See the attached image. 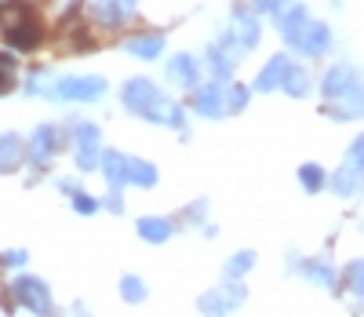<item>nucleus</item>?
Masks as SVG:
<instances>
[{
  "label": "nucleus",
  "instance_id": "f257e3e1",
  "mask_svg": "<svg viewBox=\"0 0 364 317\" xmlns=\"http://www.w3.org/2000/svg\"><path fill=\"white\" fill-rule=\"evenodd\" d=\"M324 117L331 120H353V117H364V77L353 70V66H336L328 70L324 77Z\"/></svg>",
  "mask_w": 364,
  "mask_h": 317
},
{
  "label": "nucleus",
  "instance_id": "f03ea898",
  "mask_svg": "<svg viewBox=\"0 0 364 317\" xmlns=\"http://www.w3.org/2000/svg\"><path fill=\"white\" fill-rule=\"evenodd\" d=\"M124 106L135 113V117H146V120H157V124H171V128H186V117H182V106L164 99V95L149 84L146 77H132L124 84Z\"/></svg>",
  "mask_w": 364,
  "mask_h": 317
},
{
  "label": "nucleus",
  "instance_id": "7ed1b4c3",
  "mask_svg": "<svg viewBox=\"0 0 364 317\" xmlns=\"http://www.w3.org/2000/svg\"><path fill=\"white\" fill-rule=\"evenodd\" d=\"M277 22H281V37H284L295 51H302V55H321V51H328V44H331L328 26H324V22H314V19L306 15V8L295 4V0H291V8H288Z\"/></svg>",
  "mask_w": 364,
  "mask_h": 317
},
{
  "label": "nucleus",
  "instance_id": "20e7f679",
  "mask_svg": "<svg viewBox=\"0 0 364 317\" xmlns=\"http://www.w3.org/2000/svg\"><path fill=\"white\" fill-rule=\"evenodd\" d=\"M0 26H4V41L18 51H33L41 44V22L29 15V8L18 4V0L0 4Z\"/></svg>",
  "mask_w": 364,
  "mask_h": 317
},
{
  "label": "nucleus",
  "instance_id": "39448f33",
  "mask_svg": "<svg viewBox=\"0 0 364 317\" xmlns=\"http://www.w3.org/2000/svg\"><path fill=\"white\" fill-rule=\"evenodd\" d=\"M51 95L70 99V103H99L106 95V80L102 77H63V80H55Z\"/></svg>",
  "mask_w": 364,
  "mask_h": 317
},
{
  "label": "nucleus",
  "instance_id": "423d86ee",
  "mask_svg": "<svg viewBox=\"0 0 364 317\" xmlns=\"http://www.w3.org/2000/svg\"><path fill=\"white\" fill-rule=\"evenodd\" d=\"M237 51H245V48H240V41H237L233 33L219 37L215 44L208 48V66H211V73H215L219 80L233 77V66H237Z\"/></svg>",
  "mask_w": 364,
  "mask_h": 317
},
{
  "label": "nucleus",
  "instance_id": "0eeeda50",
  "mask_svg": "<svg viewBox=\"0 0 364 317\" xmlns=\"http://www.w3.org/2000/svg\"><path fill=\"white\" fill-rule=\"evenodd\" d=\"M15 296H18V303L29 306V310L51 313V292H48V284L37 281V277H18V281H15Z\"/></svg>",
  "mask_w": 364,
  "mask_h": 317
},
{
  "label": "nucleus",
  "instance_id": "6e6552de",
  "mask_svg": "<svg viewBox=\"0 0 364 317\" xmlns=\"http://www.w3.org/2000/svg\"><path fill=\"white\" fill-rule=\"evenodd\" d=\"M240 299H245V289H240V284H223V289H215L211 296H204L197 306L204 313H230L233 306H240Z\"/></svg>",
  "mask_w": 364,
  "mask_h": 317
},
{
  "label": "nucleus",
  "instance_id": "1a4fd4ad",
  "mask_svg": "<svg viewBox=\"0 0 364 317\" xmlns=\"http://www.w3.org/2000/svg\"><path fill=\"white\" fill-rule=\"evenodd\" d=\"M193 106L204 113V117H223L226 113V88H219V84H204L197 95H193Z\"/></svg>",
  "mask_w": 364,
  "mask_h": 317
},
{
  "label": "nucleus",
  "instance_id": "9d476101",
  "mask_svg": "<svg viewBox=\"0 0 364 317\" xmlns=\"http://www.w3.org/2000/svg\"><path fill=\"white\" fill-rule=\"evenodd\" d=\"M135 4L139 0H95V15L102 26H120L135 15Z\"/></svg>",
  "mask_w": 364,
  "mask_h": 317
},
{
  "label": "nucleus",
  "instance_id": "9b49d317",
  "mask_svg": "<svg viewBox=\"0 0 364 317\" xmlns=\"http://www.w3.org/2000/svg\"><path fill=\"white\" fill-rule=\"evenodd\" d=\"M291 270L302 274V277H310L317 284H324V289H331L336 284V270L328 266V259H302V256H291Z\"/></svg>",
  "mask_w": 364,
  "mask_h": 317
},
{
  "label": "nucleus",
  "instance_id": "f8f14e48",
  "mask_svg": "<svg viewBox=\"0 0 364 317\" xmlns=\"http://www.w3.org/2000/svg\"><path fill=\"white\" fill-rule=\"evenodd\" d=\"M233 37L240 41V48H255L259 44V22L248 8H233Z\"/></svg>",
  "mask_w": 364,
  "mask_h": 317
},
{
  "label": "nucleus",
  "instance_id": "ddd939ff",
  "mask_svg": "<svg viewBox=\"0 0 364 317\" xmlns=\"http://www.w3.org/2000/svg\"><path fill=\"white\" fill-rule=\"evenodd\" d=\"M55 150H58V132L51 128V124H41V128L33 132V139H29V153H33V161L44 165Z\"/></svg>",
  "mask_w": 364,
  "mask_h": 317
},
{
  "label": "nucleus",
  "instance_id": "4468645a",
  "mask_svg": "<svg viewBox=\"0 0 364 317\" xmlns=\"http://www.w3.org/2000/svg\"><path fill=\"white\" fill-rule=\"evenodd\" d=\"M360 168L350 161V165H343L339 172H336V179H331V189H336L339 197H357L360 194Z\"/></svg>",
  "mask_w": 364,
  "mask_h": 317
},
{
  "label": "nucleus",
  "instance_id": "2eb2a0df",
  "mask_svg": "<svg viewBox=\"0 0 364 317\" xmlns=\"http://www.w3.org/2000/svg\"><path fill=\"white\" fill-rule=\"evenodd\" d=\"M284 73H288V58H284V55H273V58L266 62V70L255 77V91H269V88L284 84Z\"/></svg>",
  "mask_w": 364,
  "mask_h": 317
},
{
  "label": "nucleus",
  "instance_id": "dca6fc26",
  "mask_svg": "<svg viewBox=\"0 0 364 317\" xmlns=\"http://www.w3.org/2000/svg\"><path fill=\"white\" fill-rule=\"evenodd\" d=\"M102 168H106V179H109L113 189H120L124 182H132V179H128V157H124V153L109 150V153L102 157Z\"/></svg>",
  "mask_w": 364,
  "mask_h": 317
},
{
  "label": "nucleus",
  "instance_id": "f3484780",
  "mask_svg": "<svg viewBox=\"0 0 364 317\" xmlns=\"http://www.w3.org/2000/svg\"><path fill=\"white\" fill-rule=\"evenodd\" d=\"M168 77H171L175 84H182V88H193V84H197V62H193L190 55H175L171 66H168Z\"/></svg>",
  "mask_w": 364,
  "mask_h": 317
},
{
  "label": "nucleus",
  "instance_id": "a211bd4d",
  "mask_svg": "<svg viewBox=\"0 0 364 317\" xmlns=\"http://www.w3.org/2000/svg\"><path fill=\"white\" fill-rule=\"evenodd\" d=\"M18 165H22V139L0 135V172H15Z\"/></svg>",
  "mask_w": 364,
  "mask_h": 317
},
{
  "label": "nucleus",
  "instance_id": "6ab92c4d",
  "mask_svg": "<svg viewBox=\"0 0 364 317\" xmlns=\"http://www.w3.org/2000/svg\"><path fill=\"white\" fill-rule=\"evenodd\" d=\"M139 234L149 244H161V241L171 237V223H168V219H157V215H146V219H139Z\"/></svg>",
  "mask_w": 364,
  "mask_h": 317
},
{
  "label": "nucleus",
  "instance_id": "aec40b11",
  "mask_svg": "<svg viewBox=\"0 0 364 317\" xmlns=\"http://www.w3.org/2000/svg\"><path fill=\"white\" fill-rule=\"evenodd\" d=\"M128 51H132V55H139V58H157V55L164 51V37H161V33L135 37V41H128Z\"/></svg>",
  "mask_w": 364,
  "mask_h": 317
},
{
  "label": "nucleus",
  "instance_id": "412c9836",
  "mask_svg": "<svg viewBox=\"0 0 364 317\" xmlns=\"http://www.w3.org/2000/svg\"><path fill=\"white\" fill-rule=\"evenodd\" d=\"M128 179L139 186H154L157 182V168L146 165V161H128Z\"/></svg>",
  "mask_w": 364,
  "mask_h": 317
},
{
  "label": "nucleus",
  "instance_id": "4be33fe9",
  "mask_svg": "<svg viewBox=\"0 0 364 317\" xmlns=\"http://www.w3.org/2000/svg\"><path fill=\"white\" fill-rule=\"evenodd\" d=\"M299 179H302V189L317 194V189L324 186V179H328V175H324V168H321V165H302V168H299Z\"/></svg>",
  "mask_w": 364,
  "mask_h": 317
},
{
  "label": "nucleus",
  "instance_id": "5701e85b",
  "mask_svg": "<svg viewBox=\"0 0 364 317\" xmlns=\"http://www.w3.org/2000/svg\"><path fill=\"white\" fill-rule=\"evenodd\" d=\"M284 88H288V95H295V99H302V95L310 91V77L302 73V70H291V66H288V73H284Z\"/></svg>",
  "mask_w": 364,
  "mask_h": 317
},
{
  "label": "nucleus",
  "instance_id": "b1692460",
  "mask_svg": "<svg viewBox=\"0 0 364 317\" xmlns=\"http://www.w3.org/2000/svg\"><path fill=\"white\" fill-rule=\"evenodd\" d=\"M255 263V251H237V256L226 263V277H240V274H248Z\"/></svg>",
  "mask_w": 364,
  "mask_h": 317
},
{
  "label": "nucleus",
  "instance_id": "393cba45",
  "mask_svg": "<svg viewBox=\"0 0 364 317\" xmlns=\"http://www.w3.org/2000/svg\"><path fill=\"white\" fill-rule=\"evenodd\" d=\"M77 165L84 168V172H91L99 165V142H80L77 146Z\"/></svg>",
  "mask_w": 364,
  "mask_h": 317
},
{
  "label": "nucleus",
  "instance_id": "a878e982",
  "mask_svg": "<svg viewBox=\"0 0 364 317\" xmlns=\"http://www.w3.org/2000/svg\"><path fill=\"white\" fill-rule=\"evenodd\" d=\"M245 106H248V88H240V84L226 88V113H240Z\"/></svg>",
  "mask_w": 364,
  "mask_h": 317
},
{
  "label": "nucleus",
  "instance_id": "bb28decb",
  "mask_svg": "<svg viewBox=\"0 0 364 317\" xmlns=\"http://www.w3.org/2000/svg\"><path fill=\"white\" fill-rule=\"evenodd\" d=\"M120 292H124V299H128V303H142V299H146V284H142L139 277H132V274H128L124 281H120Z\"/></svg>",
  "mask_w": 364,
  "mask_h": 317
},
{
  "label": "nucleus",
  "instance_id": "cd10ccee",
  "mask_svg": "<svg viewBox=\"0 0 364 317\" xmlns=\"http://www.w3.org/2000/svg\"><path fill=\"white\" fill-rule=\"evenodd\" d=\"M11 84H15V62L11 55H0V95H8Z\"/></svg>",
  "mask_w": 364,
  "mask_h": 317
},
{
  "label": "nucleus",
  "instance_id": "c85d7f7f",
  "mask_svg": "<svg viewBox=\"0 0 364 317\" xmlns=\"http://www.w3.org/2000/svg\"><path fill=\"white\" fill-rule=\"evenodd\" d=\"M255 8L266 11V15H273V19H281V15L291 8V0H255Z\"/></svg>",
  "mask_w": 364,
  "mask_h": 317
},
{
  "label": "nucleus",
  "instance_id": "c756f323",
  "mask_svg": "<svg viewBox=\"0 0 364 317\" xmlns=\"http://www.w3.org/2000/svg\"><path fill=\"white\" fill-rule=\"evenodd\" d=\"M73 208H77L80 215H91V212H99V201L87 197V194H73Z\"/></svg>",
  "mask_w": 364,
  "mask_h": 317
},
{
  "label": "nucleus",
  "instance_id": "7c9ffc66",
  "mask_svg": "<svg viewBox=\"0 0 364 317\" xmlns=\"http://www.w3.org/2000/svg\"><path fill=\"white\" fill-rule=\"evenodd\" d=\"M80 142H99V128H95V124H77V146Z\"/></svg>",
  "mask_w": 364,
  "mask_h": 317
},
{
  "label": "nucleus",
  "instance_id": "2f4dec72",
  "mask_svg": "<svg viewBox=\"0 0 364 317\" xmlns=\"http://www.w3.org/2000/svg\"><path fill=\"white\" fill-rule=\"evenodd\" d=\"M350 281H353V292H357V296L364 299V259H360V263H357V266L350 270Z\"/></svg>",
  "mask_w": 364,
  "mask_h": 317
},
{
  "label": "nucleus",
  "instance_id": "473e14b6",
  "mask_svg": "<svg viewBox=\"0 0 364 317\" xmlns=\"http://www.w3.org/2000/svg\"><path fill=\"white\" fill-rule=\"evenodd\" d=\"M350 161H353V165H357V168L364 172V135H360V139L353 142V150H350Z\"/></svg>",
  "mask_w": 364,
  "mask_h": 317
},
{
  "label": "nucleus",
  "instance_id": "72a5a7b5",
  "mask_svg": "<svg viewBox=\"0 0 364 317\" xmlns=\"http://www.w3.org/2000/svg\"><path fill=\"white\" fill-rule=\"evenodd\" d=\"M106 208H109V212H120V208H124V204H120V189H113V194H109Z\"/></svg>",
  "mask_w": 364,
  "mask_h": 317
},
{
  "label": "nucleus",
  "instance_id": "f704fd0d",
  "mask_svg": "<svg viewBox=\"0 0 364 317\" xmlns=\"http://www.w3.org/2000/svg\"><path fill=\"white\" fill-rule=\"evenodd\" d=\"M11 266H18V263H26V251H8V256H4Z\"/></svg>",
  "mask_w": 364,
  "mask_h": 317
},
{
  "label": "nucleus",
  "instance_id": "c9c22d12",
  "mask_svg": "<svg viewBox=\"0 0 364 317\" xmlns=\"http://www.w3.org/2000/svg\"><path fill=\"white\" fill-rule=\"evenodd\" d=\"M33 4H37V0H33Z\"/></svg>",
  "mask_w": 364,
  "mask_h": 317
}]
</instances>
